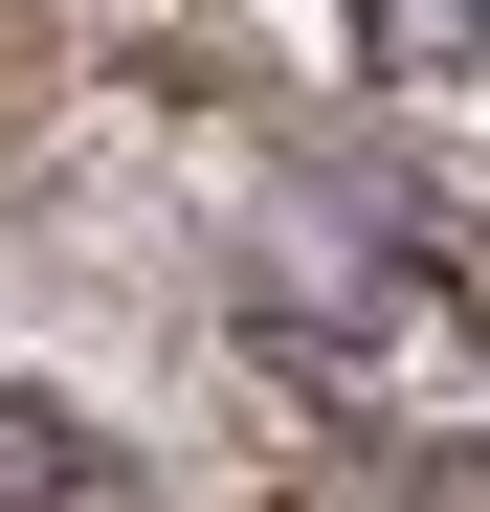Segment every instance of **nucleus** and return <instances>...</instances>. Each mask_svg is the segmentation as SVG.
I'll use <instances>...</instances> for the list:
<instances>
[{"mask_svg": "<svg viewBox=\"0 0 490 512\" xmlns=\"http://www.w3.org/2000/svg\"><path fill=\"white\" fill-rule=\"evenodd\" d=\"M312 23H335V67H357V90L468 112V0H312Z\"/></svg>", "mask_w": 490, "mask_h": 512, "instance_id": "nucleus-2", "label": "nucleus"}, {"mask_svg": "<svg viewBox=\"0 0 490 512\" xmlns=\"http://www.w3.org/2000/svg\"><path fill=\"white\" fill-rule=\"evenodd\" d=\"M245 357H268L335 446L379 468H468V268H446V223H401V201H268L245 223Z\"/></svg>", "mask_w": 490, "mask_h": 512, "instance_id": "nucleus-1", "label": "nucleus"}, {"mask_svg": "<svg viewBox=\"0 0 490 512\" xmlns=\"http://www.w3.org/2000/svg\"><path fill=\"white\" fill-rule=\"evenodd\" d=\"M67 490H90V446H67V423L0 379V512H67Z\"/></svg>", "mask_w": 490, "mask_h": 512, "instance_id": "nucleus-3", "label": "nucleus"}]
</instances>
